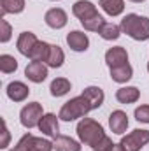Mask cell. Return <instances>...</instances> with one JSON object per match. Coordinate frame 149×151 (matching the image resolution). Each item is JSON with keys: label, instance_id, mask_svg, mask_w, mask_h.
Listing matches in <instances>:
<instances>
[{"label": "cell", "instance_id": "obj_1", "mask_svg": "<svg viewBox=\"0 0 149 151\" xmlns=\"http://www.w3.org/2000/svg\"><path fill=\"white\" fill-rule=\"evenodd\" d=\"M77 137L82 144L90 146L93 151H109L114 144L111 137L105 135L104 127L98 121L86 118V116L77 123Z\"/></svg>", "mask_w": 149, "mask_h": 151}, {"label": "cell", "instance_id": "obj_2", "mask_svg": "<svg viewBox=\"0 0 149 151\" xmlns=\"http://www.w3.org/2000/svg\"><path fill=\"white\" fill-rule=\"evenodd\" d=\"M121 32L130 35L133 40H148L149 39V18L139 14H126L119 25Z\"/></svg>", "mask_w": 149, "mask_h": 151}, {"label": "cell", "instance_id": "obj_3", "mask_svg": "<svg viewBox=\"0 0 149 151\" xmlns=\"http://www.w3.org/2000/svg\"><path fill=\"white\" fill-rule=\"evenodd\" d=\"M90 111H93L91 106H90V102H88L82 95H79V97L70 99L69 102H65V104L62 106L58 118L63 119V121H74L77 118H84Z\"/></svg>", "mask_w": 149, "mask_h": 151}, {"label": "cell", "instance_id": "obj_4", "mask_svg": "<svg viewBox=\"0 0 149 151\" xmlns=\"http://www.w3.org/2000/svg\"><path fill=\"white\" fill-rule=\"evenodd\" d=\"M148 142L149 130H142V128H135L133 132H130L128 135H125L121 139V146L126 151H140Z\"/></svg>", "mask_w": 149, "mask_h": 151}, {"label": "cell", "instance_id": "obj_5", "mask_svg": "<svg viewBox=\"0 0 149 151\" xmlns=\"http://www.w3.org/2000/svg\"><path fill=\"white\" fill-rule=\"evenodd\" d=\"M44 116V111H42V106L39 102H30L27 104L21 113H19V121L25 128H34V127H39V121L40 118Z\"/></svg>", "mask_w": 149, "mask_h": 151}, {"label": "cell", "instance_id": "obj_6", "mask_svg": "<svg viewBox=\"0 0 149 151\" xmlns=\"http://www.w3.org/2000/svg\"><path fill=\"white\" fill-rule=\"evenodd\" d=\"M44 21H46L47 27H51V28H54V30H60V28H63V27L67 25L69 18H67V12H65L63 9L53 7V9H49V11L44 14Z\"/></svg>", "mask_w": 149, "mask_h": 151}, {"label": "cell", "instance_id": "obj_7", "mask_svg": "<svg viewBox=\"0 0 149 151\" xmlns=\"http://www.w3.org/2000/svg\"><path fill=\"white\" fill-rule=\"evenodd\" d=\"M39 130H40L44 135H47V137H56V135H60V134H58V132H60V125H58L56 114H53V113L44 114V116L40 118V121H39Z\"/></svg>", "mask_w": 149, "mask_h": 151}, {"label": "cell", "instance_id": "obj_8", "mask_svg": "<svg viewBox=\"0 0 149 151\" xmlns=\"http://www.w3.org/2000/svg\"><path fill=\"white\" fill-rule=\"evenodd\" d=\"M105 63L109 65V69L128 63V53H126V49L123 46H116V47L107 49V53H105Z\"/></svg>", "mask_w": 149, "mask_h": 151}, {"label": "cell", "instance_id": "obj_9", "mask_svg": "<svg viewBox=\"0 0 149 151\" xmlns=\"http://www.w3.org/2000/svg\"><path fill=\"white\" fill-rule=\"evenodd\" d=\"M67 44H69V47H70L72 51L82 53V51L88 49L90 39H88V35H86L84 32H81V30H72V32L67 35Z\"/></svg>", "mask_w": 149, "mask_h": 151}, {"label": "cell", "instance_id": "obj_10", "mask_svg": "<svg viewBox=\"0 0 149 151\" xmlns=\"http://www.w3.org/2000/svg\"><path fill=\"white\" fill-rule=\"evenodd\" d=\"M5 91H7V97H9L12 102H23V100H27V97L30 95V88H28L25 83H21V81H12V83H9Z\"/></svg>", "mask_w": 149, "mask_h": 151}, {"label": "cell", "instance_id": "obj_11", "mask_svg": "<svg viewBox=\"0 0 149 151\" xmlns=\"http://www.w3.org/2000/svg\"><path fill=\"white\" fill-rule=\"evenodd\" d=\"M37 42H39V39L35 37V34H32V32H21L18 40H16V47H18V51L23 56H30V53L34 51V47H35Z\"/></svg>", "mask_w": 149, "mask_h": 151}, {"label": "cell", "instance_id": "obj_12", "mask_svg": "<svg viewBox=\"0 0 149 151\" xmlns=\"http://www.w3.org/2000/svg\"><path fill=\"white\" fill-rule=\"evenodd\" d=\"M109 127H111L112 134H125L128 128V116L125 111H112L109 116Z\"/></svg>", "mask_w": 149, "mask_h": 151}, {"label": "cell", "instance_id": "obj_13", "mask_svg": "<svg viewBox=\"0 0 149 151\" xmlns=\"http://www.w3.org/2000/svg\"><path fill=\"white\" fill-rule=\"evenodd\" d=\"M72 12H74V16L79 18V21H82V19H88V18L95 16L98 11H97V5L93 2H90V0H77L74 4V7H72Z\"/></svg>", "mask_w": 149, "mask_h": 151}, {"label": "cell", "instance_id": "obj_14", "mask_svg": "<svg viewBox=\"0 0 149 151\" xmlns=\"http://www.w3.org/2000/svg\"><path fill=\"white\" fill-rule=\"evenodd\" d=\"M25 76L32 83H42L47 77V67L42 62H30L25 69Z\"/></svg>", "mask_w": 149, "mask_h": 151}, {"label": "cell", "instance_id": "obj_15", "mask_svg": "<svg viewBox=\"0 0 149 151\" xmlns=\"http://www.w3.org/2000/svg\"><path fill=\"white\" fill-rule=\"evenodd\" d=\"M81 95L90 102L91 109H98V107L104 104V99H105L102 88H98V86H88V88H84V91H82Z\"/></svg>", "mask_w": 149, "mask_h": 151}, {"label": "cell", "instance_id": "obj_16", "mask_svg": "<svg viewBox=\"0 0 149 151\" xmlns=\"http://www.w3.org/2000/svg\"><path fill=\"white\" fill-rule=\"evenodd\" d=\"M139 97H140V91L135 86H123L116 91V99L119 104H133L139 100Z\"/></svg>", "mask_w": 149, "mask_h": 151}, {"label": "cell", "instance_id": "obj_17", "mask_svg": "<svg viewBox=\"0 0 149 151\" xmlns=\"http://www.w3.org/2000/svg\"><path fill=\"white\" fill-rule=\"evenodd\" d=\"M53 146L56 151H81V144L70 139L69 135H56L53 141Z\"/></svg>", "mask_w": 149, "mask_h": 151}, {"label": "cell", "instance_id": "obj_18", "mask_svg": "<svg viewBox=\"0 0 149 151\" xmlns=\"http://www.w3.org/2000/svg\"><path fill=\"white\" fill-rule=\"evenodd\" d=\"M133 76V69L130 63H125V65H119V67H112L111 69V77L112 81L116 83H126L130 81Z\"/></svg>", "mask_w": 149, "mask_h": 151}, {"label": "cell", "instance_id": "obj_19", "mask_svg": "<svg viewBox=\"0 0 149 151\" xmlns=\"http://www.w3.org/2000/svg\"><path fill=\"white\" fill-rule=\"evenodd\" d=\"M25 9V0H0V14H19Z\"/></svg>", "mask_w": 149, "mask_h": 151}, {"label": "cell", "instance_id": "obj_20", "mask_svg": "<svg viewBox=\"0 0 149 151\" xmlns=\"http://www.w3.org/2000/svg\"><path fill=\"white\" fill-rule=\"evenodd\" d=\"M49 49H51V44H47L44 40H39L28 58L32 62H42V63H46L47 62V56H49Z\"/></svg>", "mask_w": 149, "mask_h": 151}, {"label": "cell", "instance_id": "obj_21", "mask_svg": "<svg viewBox=\"0 0 149 151\" xmlns=\"http://www.w3.org/2000/svg\"><path fill=\"white\" fill-rule=\"evenodd\" d=\"M63 62H65V55H63L62 47L51 44V49H49V56H47L46 65L47 67H53V69H60L63 65Z\"/></svg>", "mask_w": 149, "mask_h": 151}, {"label": "cell", "instance_id": "obj_22", "mask_svg": "<svg viewBox=\"0 0 149 151\" xmlns=\"http://www.w3.org/2000/svg\"><path fill=\"white\" fill-rule=\"evenodd\" d=\"M70 88H72V86H70V81L65 79V77H56V79H53V83H51V86H49L53 97H63V95H67V93L70 91Z\"/></svg>", "mask_w": 149, "mask_h": 151}, {"label": "cell", "instance_id": "obj_23", "mask_svg": "<svg viewBox=\"0 0 149 151\" xmlns=\"http://www.w3.org/2000/svg\"><path fill=\"white\" fill-rule=\"evenodd\" d=\"M100 7L109 16H119L125 11V0H100Z\"/></svg>", "mask_w": 149, "mask_h": 151}, {"label": "cell", "instance_id": "obj_24", "mask_svg": "<svg viewBox=\"0 0 149 151\" xmlns=\"http://www.w3.org/2000/svg\"><path fill=\"white\" fill-rule=\"evenodd\" d=\"M98 34H100V37L104 39V40H116L121 35V28L117 25H114V23H107L105 21L102 25V28L98 30Z\"/></svg>", "mask_w": 149, "mask_h": 151}, {"label": "cell", "instance_id": "obj_25", "mask_svg": "<svg viewBox=\"0 0 149 151\" xmlns=\"http://www.w3.org/2000/svg\"><path fill=\"white\" fill-rule=\"evenodd\" d=\"M105 21H104V18L97 12L95 16H91V18H88V19H82L81 21V25L84 27V30H90V32H98L100 28H102V25H104Z\"/></svg>", "mask_w": 149, "mask_h": 151}, {"label": "cell", "instance_id": "obj_26", "mask_svg": "<svg viewBox=\"0 0 149 151\" xmlns=\"http://www.w3.org/2000/svg\"><path fill=\"white\" fill-rule=\"evenodd\" d=\"M18 69V60L11 55H2L0 56V70L4 74H11V72H16Z\"/></svg>", "mask_w": 149, "mask_h": 151}, {"label": "cell", "instance_id": "obj_27", "mask_svg": "<svg viewBox=\"0 0 149 151\" xmlns=\"http://www.w3.org/2000/svg\"><path fill=\"white\" fill-rule=\"evenodd\" d=\"M54 146L51 141L42 139V137H34L32 144H30V151H53Z\"/></svg>", "mask_w": 149, "mask_h": 151}, {"label": "cell", "instance_id": "obj_28", "mask_svg": "<svg viewBox=\"0 0 149 151\" xmlns=\"http://www.w3.org/2000/svg\"><path fill=\"white\" fill-rule=\"evenodd\" d=\"M34 137H35V135H32V134H25L11 151H30V144H32Z\"/></svg>", "mask_w": 149, "mask_h": 151}, {"label": "cell", "instance_id": "obj_29", "mask_svg": "<svg viewBox=\"0 0 149 151\" xmlns=\"http://www.w3.org/2000/svg\"><path fill=\"white\" fill-rule=\"evenodd\" d=\"M135 119L139 123H149V106L144 104V106H139L135 109Z\"/></svg>", "mask_w": 149, "mask_h": 151}, {"label": "cell", "instance_id": "obj_30", "mask_svg": "<svg viewBox=\"0 0 149 151\" xmlns=\"http://www.w3.org/2000/svg\"><path fill=\"white\" fill-rule=\"evenodd\" d=\"M0 27H2V32H0V42H9V39H11V35H12V28H11V25L2 18L0 19Z\"/></svg>", "mask_w": 149, "mask_h": 151}, {"label": "cell", "instance_id": "obj_31", "mask_svg": "<svg viewBox=\"0 0 149 151\" xmlns=\"http://www.w3.org/2000/svg\"><path fill=\"white\" fill-rule=\"evenodd\" d=\"M9 139H11V134H9L7 123H5V119H2V142H0V148L2 150H5L9 146Z\"/></svg>", "mask_w": 149, "mask_h": 151}, {"label": "cell", "instance_id": "obj_32", "mask_svg": "<svg viewBox=\"0 0 149 151\" xmlns=\"http://www.w3.org/2000/svg\"><path fill=\"white\" fill-rule=\"evenodd\" d=\"M109 151H126V150H125V148L121 146V142H119V144H112Z\"/></svg>", "mask_w": 149, "mask_h": 151}, {"label": "cell", "instance_id": "obj_33", "mask_svg": "<svg viewBox=\"0 0 149 151\" xmlns=\"http://www.w3.org/2000/svg\"><path fill=\"white\" fill-rule=\"evenodd\" d=\"M130 2H135V4H140V2H144V0H130Z\"/></svg>", "mask_w": 149, "mask_h": 151}, {"label": "cell", "instance_id": "obj_34", "mask_svg": "<svg viewBox=\"0 0 149 151\" xmlns=\"http://www.w3.org/2000/svg\"><path fill=\"white\" fill-rule=\"evenodd\" d=\"M148 72H149V62H148Z\"/></svg>", "mask_w": 149, "mask_h": 151}]
</instances>
